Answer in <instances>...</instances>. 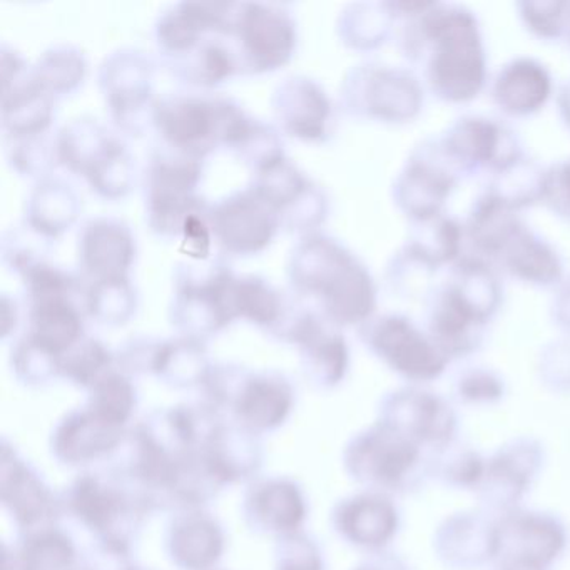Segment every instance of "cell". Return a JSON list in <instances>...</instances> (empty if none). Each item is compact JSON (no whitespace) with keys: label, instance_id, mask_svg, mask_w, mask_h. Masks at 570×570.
Segmentation results:
<instances>
[{"label":"cell","instance_id":"obj_1","mask_svg":"<svg viewBox=\"0 0 570 570\" xmlns=\"http://www.w3.org/2000/svg\"><path fill=\"white\" fill-rule=\"evenodd\" d=\"M403 55L422 68L433 96L452 105L479 98L487 85V52L479 19L460 4L432 2L409 18Z\"/></svg>","mask_w":570,"mask_h":570},{"label":"cell","instance_id":"obj_2","mask_svg":"<svg viewBox=\"0 0 570 570\" xmlns=\"http://www.w3.org/2000/svg\"><path fill=\"white\" fill-rule=\"evenodd\" d=\"M289 289L315 299L335 326H362L375 316L379 288L362 259L325 233L302 236L286 259Z\"/></svg>","mask_w":570,"mask_h":570},{"label":"cell","instance_id":"obj_3","mask_svg":"<svg viewBox=\"0 0 570 570\" xmlns=\"http://www.w3.org/2000/svg\"><path fill=\"white\" fill-rule=\"evenodd\" d=\"M495 268L475 256H462L449 279L430 295L429 335L446 358L475 352L487 325L502 305Z\"/></svg>","mask_w":570,"mask_h":570},{"label":"cell","instance_id":"obj_4","mask_svg":"<svg viewBox=\"0 0 570 570\" xmlns=\"http://www.w3.org/2000/svg\"><path fill=\"white\" fill-rule=\"evenodd\" d=\"M249 118L229 96L173 92L156 101L153 129L163 148L205 161L216 149L232 148Z\"/></svg>","mask_w":570,"mask_h":570},{"label":"cell","instance_id":"obj_5","mask_svg":"<svg viewBox=\"0 0 570 570\" xmlns=\"http://www.w3.org/2000/svg\"><path fill=\"white\" fill-rule=\"evenodd\" d=\"M238 273L223 256L206 262H183L173 272L169 322L179 335L208 342L236 322Z\"/></svg>","mask_w":570,"mask_h":570},{"label":"cell","instance_id":"obj_6","mask_svg":"<svg viewBox=\"0 0 570 570\" xmlns=\"http://www.w3.org/2000/svg\"><path fill=\"white\" fill-rule=\"evenodd\" d=\"M59 161L82 176L101 198H126L136 185V163L125 139L91 116H81L58 131Z\"/></svg>","mask_w":570,"mask_h":570},{"label":"cell","instance_id":"obj_7","mask_svg":"<svg viewBox=\"0 0 570 570\" xmlns=\"http://www.w3.org/2000/svg\"><path fill=\"white\" fill-rule=\"evenodd\" d=\"M203 163L171 149H153L142 173V198L149 229L159 238L176 239L183 226L209 205L199 195Z\"/></svg>","mask_w":570,"mask_h":570},{"label":"cell","instance_id":"obj_8","mask_svg":"<svg viewBox=\"0 0 570 570\" xmlns=\"http://www.w3.org/2000/svg\"><path fill=\"white\" fill-rule=\"evenodd\" d=\"M340 101L353 118L405 125L422 112L425 92L409 69L363 62L346 72Z\"/></svg>","mask_w":570,"mask_h":570},{"label":"cell","instance_id":"obj_9","mask_svg":"<svg viewBox=\"0 0 570 570\" xmlns=\"http://www.w3.org/2000/svg\"><path fill=\"white\" fill-rule=\"evenodd\" d=\"M239 75H266L285 68L296 52L298 29L286 6L236 2L228 38Z\"/></svg>","mask_w":570,"mask_h":570},{"label":"cell","instance_id":"obj_10","mask_svg":"<svg viewBox=\"0 0 570 570\" xmlns=\"http://www.w3.org/2000/svg\"><path fill=\"white\" fill-rule=\"evenodd\" d=\"M98 85L109 118L126 136L145 135L155 116V62L146 52L122 48L99 66Z\"/></svg>","mask_w":570,"mask_h":570},{"label":"cell","instance_id":"obj_11","mask_svg":"<svg viewBox=\"0 0 570 570\" xmlns=\"http://www.w3.org/2000/svg\"><path fill=\"white\" fill-rule=\"evenodd\" d=\"M66 509L99 540L131 543L132 533L149 509L141 497L119 482L115 475L105 479L85 473L66 493Z\"/></svg>","mask_w":570,"mask_h":570},{"label":"cell","instance_id":"obj_12","mask_svg":"<svg viewBox=\"0 0 570 570\" xmlns=\"http://www.w3.org/2000/svg\"><path fill=\"white\" fill-rule=\"evenodd\" d=\"M358 332L370 352L405 379L429 382L445 372L449 358L409 316H373Z\"/></svg>","mask_w":570,"mask_h":570},{"label":"cell","instance_id":"obj_13","mask_svg":"<svg viewBox=\"0 0 570 570\" xmlns=\"http://www.w3.org/2000/svg\"><path fill=\"white\" fill-rule=\"evenodd\" d=\"M252 186L275 209L286 232L312 235L328 218L330 199L325 189L286 156L255 173Z\"/></svg>","mask_w":570,"mask_h":570},{"label":"cell","instance_id":"obj_14","mask_svg":"<svg viewBox=\"0 0 570 570\" xmlns=\"http://www.w3.org/2000/svg\"><path fill=\"white\" fill-rule=\"evenodd\" d=\"M459 181L460 175L443 153L439 139H433L413 149L396 176L393 199L413 225L430 222L443 215Z\"/></svg>","mask_w":570,"mask_h":570},{"label":"cell","instance_id":"obj_15","mask_svg":"<svg viewBox=\"0 0 570 570\" xmlns=\"http://www.w3.org/2000/svg\"><path fill=\"white\" fill-rule=\"evenodd\" d=\"M208 222L223 255L243 258L265 252L282 229L275 209L252 185L209 206Z\"/></svg>","mask_w":570,"mask_h":570},{"label":"cell","instance_id":"obj_16","mask_svg":"<svg viewBox=\"0 0 570 570\" xmlns=\"http://www.w3.org/2000/svg\"><path fill=\"white\" fill-rule=\"evenodd\" d=\"M439 142L460 178L482 171L495 175L523 156L517 136L483 116L456 119Z\"/></svg>","mask_w":570,"mask_h":570},{"label":"cell","instance_id":"obj_17","mask_svg":"<svg viewBox=\"0 0 570 570\" xmlns=\"http://www.w3.org/2000/svg\"><path fill=\"white\" fill-rule=\"evenodd\" d=\"M273 115L279 129L309 145H323L336 129V109L320 82L306 76H288L272 96Z\"/></svg>","mask_w":570,"mask_h":570},{"label":"cell","instance_id":"obj_18","mask_svg":"<svg viewBox=\"0 0 570 570\" xmlns=\"http://www.w3.org/2000/svg\"><path fill=\"white\" fill-rule=\"evenodd\" d=\"M0 499L26 533L55 529L61 512V502L45 480L6 443L0 462Z\"/></svg>","mask_w":570,"mask_h":570},{"label":"cell","instance_id":"obj_19","mask_svg":"<svg viewBox=\"0 0 570 570\" xmlns=\"http://www.w3.org/2000/svg\"><path fill=\"white\" fill-rule=\"evenodd\" d=\"M136 253L135 233L122 219L96 216L79 228V275L88 282L129 278Z\"/></svg>","mask_w":570,"mask_h":570},{"label":"cell","instance_id":"obj_20","mask_svg":"<svg viewBox=\"0 0 570 570\" xmlns=\"http://www.w3.org/2000/svg\"><path fill=\"white\" fill-rule=\"evenodd\" d=\"M415 446L383 423L353 440L346 449V466L360 482L389 489L405 479L415 465Z\"/></svg>","mask_w":570,"mask_h":570},{"label":"cell","instance_id":"obj_21","mask_svg":"<svg viewBox=\"0 0 570 570\" xmlns=\"http://www.w3.org/2000/svg\"><path fill=\"white\" fill-rule=\"evenodd\" d=\"M28 330L24 335L48 352L62 356L86 336V279L75 292L24 299Z\"/></svg>","mask_w":570,"mask_h":570},{"label":"cell","instance_id":"obj_22","mask_svg":"<svg viewBox=\"0 0 570 570\" xmlns=\"http://www.w3.org/2000/svg\"><path fill=\"white\" fill-rule=\"evenodd\" d=\"M490 265L539 288L559 285L563 278V263L559 253L523 222L503 239Z\"/></svg>","mask_w":570,"mask_h":570},{"label":"cell","instance_id":"obj_23","mask_svg":"<svg viewBox=\"0 0 570 570\" xmlns=\"http://www.w3.org/2000/svg\"><path fill=\"white\" fill-rule=\"evenodd\" d=\"M246 522L256 532L289 535L305 522L306 500L292 480L272 479L255 483L243 503Z\"/></svg>","mask_w":570,"mask_h":570},{"label":"cell","instance_id":"obj_24","mask_svg":"<svg viewBox=\"0 0 570 570\" xmlns=\"http://www.w3.org/2000/svg\"><path fill=\"white\" fill-rule=\"evenodd\" d=\"M295 405V390L282 373L248 372L232 412L236 422L253 432L278 429L288 419Z\"/></svg>","mask_w":570,"mask_h":570},{"label":"cell","instance_id":"obj_25","mask_svg":"<svg viewBox=\"0 0 570 570\" xmlns=\"http://www.w3.org/2000/svg\"><path fill=\"white\" fill-rule=\"evenodd\" d=\"M122 426L105 422L88 409L72 412L52 435V453L66 465H88L115 455L126 436Z\"/></svg>","mask_w":570,"mask_h":570},{"label":"cell","instance_id":"obj_26","mask_svg":"<svg viewBox=\"0 0 570 570\" xmlns=\"http://www.w3.org/2000/svg\"><path fill=\"white\" fill-rule=\"evenodd\" d=\"M303 375L316 389H333L346 376L350 348L338 326L316 313L296 342Z\"/></svg>","mask_w":570,"mask_h":570},{"label":"cell","instance_id":"obj_27","mask_svg":"<svg viewBox=\"0 0 570 570\" xmlns=\"http://www.w3.org/2000/svg\"><path fill=\"white\" fill-rule=\"evenodd\" d=\"M166 549L181 570H212L225 552V533L208 513L188 510L169 525Z\"/></svg>","mask_w":570,"mask_h":570},{"label":"cell","instance_id":"obj_28","mask_svg":"<svg viewBox=\"0 0 570 570\" xmlns=\"http://www.w3.org/2000/svg\"><path fill=\"white\" fill-rule=\"evenodd\" d=\"M553 82L542 62L517 58L493 79L492 96L500 111L513 118L535 115L552 96Z\"/></svg>","mask_w":570,"mask_h":570},{"label":"cell","instance_id":"obj_29","mask_svg":"<svg viewBox=\"0 0 570 570\" xmlns=\"http://www.w3.org/2000/svg\"><path fill=\"white\" fill-rule=\"evenodd\" d=\"M81 198L71 183L58 176L39 179L26 199L24 225L49 242H58L78 222Z\"/></svg>","mask_w":570,"mask_h":570},{"label":"cell","instance_id":"obj_30","mask_svg":"<svg viewBox=\"0 0 570 570\" xmlns=\"http://www.w3.org/2000/svg\"><path fill=\"white\" fill-rule=\"evenodd\" d=\"M395 509L380 495L353 497L335 510V527L348 542L365 549L385 546L396 530Z\"/></svg>","mask_w":570,"mask_h":570},{"label":"cell","instance_id":"obj_31","mask_svg":"<svg viewBox=\"0 0 570 570\" xmlns=\"http://www.w3.org/2000/svg\"><path fill=\"white\" fill-rule=\"evenodd\" d=\"M203 450L226 485L253 479L263 463L258 433L238 422L219 423Z\"/></svg>","mask_w":570,"mask_h":570},{"label":"cell","instance_id":"obj_32","mask_svg":"<svg viewBox=\"0 0 570 570\" xmlns=\"http://www.w3.org/2000/svg\"><path fill=\"white\" fill-rule=\"evenodd\" d=\"M163 62L183 85L206 91L239 75L235 52L223 36H209L191 51Z\"/></svg>","mask_w":570,"mask_h":570},{"label":"cell","instance_id":"obj_33","mask_svg":"<svg viewBox=\"0 0 570 570\" xmlns=\"http://www.w3.org/2000/svg\"><path fill=\"white\" fill-rule=\"evenodd\" d=\"M206 343L189 336L161 340L153 375L173 389H202L212 372Z\"/></svg>","mask_w":570,"mask_h":570},{"label":"cell","instance_id":"obj_34","mask_svg":"<svg viewBox=\"0 0 570 570\" xmlns=\"http://www.w3.org/2000/svg\"><path fill=\"white\" fill-rule=\"evenodd\" d=\"M465 232L459 222L442 215L430 222L416 223L415 233L403 249L436 273L442 266H453L462 258Z\"/></svg>","mask_w":570,"mask_h":570},{"label":"cell","instance_id":"obj_35","mask_svg":"<svg viewBox=\"0 0 570 570\" xmlns=\"http://www.w3.org/2000/svg\"><path fill=\"white\" fill-rule=\"evenodd\" d=\"M78 552L61 530L26 533V539L8 556L6 570H76Z\"/></svg>","mask_w":570,"mask_h":570},{"label":"cell","instance_id":"obj_36","mask_svg":"<svg viewBox=\"0 0 570 570\" xmlns=\"http://www.w3.org/2000/svg\"><path fill=\"white\" fill-rule=\"evenodd\" d=\"M396 14L389 4H352L342 12L336 31L343 45L356 51H373L392 35Z\"/></svg>","mask_w":570,"mask_h":570},{"label":"cell","instance_id":"obj_37","mask_svg":"<svg viewBox=\"0 0 570 570\" xmlns=\"http://www.w3.org/2000/svg\"><path fill=\"white\" fill-rule=\"evenodd\" d=\"M36 81L46 92L58 99L72 95L85 85L88 59L72 45H56L42 52L32 66Z\"/></svg>","mask_w":570,"mask_h":570},{"label":"cell","instance_id":"obj_38","mask_svg":"<svg viewBox=\"0 0 570 570\" xmlns=\"http://www.w3.org/2000/svg\"><path fill=\"white\" fill-rule=\"evenodd\" d=\"M546 171V168L523 155L513 165L492 175L487 193L519 213L520 209L542 203Z\"/></svg>","mask_w":570,"mask_h":570},{"label":"cell","instance_id":"obj_39","mask_svg":"<svg viewBox=\"0 0 570 570\" xmlns=\"http://www.w3.org/2000/svg\"><path fill=\"white\" fill-rule=\"evenodd\" d=\"M138 309V292L131 278L88 282L86 279V312L88 318L106 326H122Z\"/></svg>","mask_w":570,"mask_h":570},{"label":"cell","instance_id":"obj_40","mask_svg":"<svg viewBox=\"0 0 570 570\" xmlns=\"http://www.w3.org/2000/svg\"><path fill=\"white\" fill-rule=\"evenodd\" d=\"M4 151L16 173L28 178L45 179L55 176L61 166L58 151V131L41 135L6 136Z\"/></svg>","mask_w":570,"mask_h":570},{"label":"cell","instance_id":"obj_41","mask_svg":"<svg viewBox=\"0 0 570 570\" xmlns=\"http://www.w3.org/2000/svg\"><path fill=\"white\" fill-rule=\"evenodd\" d=\"M118 368L116 355L101 342L86 335L61 356V376L81 389L91 390L112 370Z\"/></svg>","mask_w":570,"mask_h":570},{"label":"cell","instance_id":"obj_42","mask_svg":"<svg viewBox=\"0 0 570 570\" xmlns=\"http://www.w3.org/2000/svg\"><path fill=\"white\" fill-rule=\"evenodd\" d=\"M138 405L135 385L131 376L116 368L89 390V412L98 415L105 422L125 429L126 423L135 413Z\"/></svg>","mask_w":570,"mask_h":570},{"label":"cell","instance_id":"obj_43","mask_svg":"<svg viewBox=\"0 0 570 570\" xmlns=\"http://www.w3.org/2000/svg\"><path fill=\"white\" fill-rule=\"evenodd\" d=\"M229 153H233V156L239 159L246 168L252 169L253 175L286 156L278 129L253 118V116L246 122L242 135L238 136Z\"/></svg>","mask_w":570,"mask_h":570},{"label":"cell","instance_id":"obj_44","mask_svg":"<svg viewBox=\"0 0 570 570\" xmlns=\"http://www.w3.org/2000/svg\"><path fill=\"white\" fill-rule=\"evenodd\" d=\"M11 366L22 385L35 389L62 379L61 356L48 352L26 335L12 345Z\"/></svg>","mask_w":570,"mask_h":570},{"label":"cell","instance_id":"obj_45","mask_svg":"<svg viewBox=\"0 0 570 570\" xmlns=\"http://www.w3.org/2000/svg\"><path fill=\"white\" fill-rule=\"evenodd\" d=\"M52 242L42 238L22 223L18 228L8 229L2 239V262L12 275L21 278L28 269L49 259Z\"/></svg>","mask_w":570,"mask_h":570},{"label":"cell","instance_id":"obj_46","mask_svg":"<svg viewBox=\"0 0 570 570\" xmlns=\"http://www.w3.org/2000/svg\"><path fill=\"white\" fill-rule=\"evenodd\" d=\"M517 9L523 26L540 41L569 38V2H520Z\"/></svg>","mask_w":570,"mask_h":570},{"label":"cell","instance_id":"obj_47","mask_svg":"<svg viewBox=\"0 0 570 570\" xmlns=\"http://www.w3.org/2000/svg\"><path fill=\"white\" fill-rule=\"evenodd\" d=\"M275 570H325L322 550L305 533L278 537L275 549Z\"/></svg>","mask_w":570,"mask_h":570},{"label":"cell","instance_id":"obj_48","mask_svg":"<svg viewBox=\"0 0 570 570\" xmlns=\"http://www.w3.org/2000/svg\"><path fill=\"white\" fill-rule=\"evenodd\" d=\"M163 338H153V336H136L128 340L125 345L119 346L116 355L118 368L126 375H153L156 355H158L159 345Z\"/></svg>","mask_w":570,"mask_h":570},{"label":"cell","instance_id":"obj_49","mask_svg":"<svg viewBox=\"0 0 570 570\" xmlns=\"http://www.w3.org/2000/svg\"><path fill=\"white\" fill-rule=\"evenodd\" d=\"M208 212L193 215L183 226L179 249L188 256L189 262H206L212 258L215 238H213L212 226H209Z\"/></svg>","mask_w":570,"mask_h":570},{"label":"cell","instance_id":"obj_50","mask_svg":"<svg viewBox=\"0 0 570 570\" xmlns=\"http://www.w3.org/2000/svg\"><path fill=\"white\" fill-rule=\"evenodd\" d=\"M542 203L570 222V158L547 168Z\"/></svg>","mask_w":570,"mask_h":570},{"label":"cell","instance_id":"obj_51","mask_svg":"<svg viewBox=\"0 0 570 570\" xmlns=\"http://www.w3.org/2000/svg\"><path fill=\"white\" fill-rule=\"evenodd\" d=\"M131 543L98 540L82 570H139L132 563Z\"/></svg>","mask_w":570,"mask_h":570},{"label":"cell","instance_id":"obj_52","mask_svg":"<svg viewBox=\"0 0 570 570\" xmlns=\"http://www.w3.org/2000/svg\"><path fill=\"white\" fill-rule=\"evenodd\" d=\"M500 380L495 379L492 373L485 372V370H473V372L466 373L460 382V390L465 393L466 396L472 399H480V396H497L500 393Z\"/></svg>","mask_w":570,"mask_h":570},{"label":"cell","instance_id":"obj_53","mask_svg":"<svg viewBox=\"0 0 570 570\" xmlns=\"http://www.w3.org/2000/svg\"><path fill=\"white\" fill-rule=\"evenodd\" d=\"M0 308H2V340H8L18 328L19 320H21V308H19V303L11 298L8 293L2 295Z\"/></svg>","mask_w":570,"mask_h":570},{"label":"cell","instance_id":"obj_54","mask_svg":"<svg viewBox=\"0 0 570 570\" xmlns=\"http://www.w3.org/2000/svg\"><path fill=\"white\" fill-rule=\"evenodd\" d=\"M552 315L557 325L570 330V282L557 293L556 299H553Z\"/></svg>","mask_w":570,"mask_h":570},{"label":"cell","instance_id":"obj_55","mask_svg":"<svg viewBox=\"0 0 570 570\" xmlns=\"http://www.w3.org/2000/svg\"><path fill=\"white\" fill-rule=\"evenodd\" d=\"M557 105H559L563 121L570 128V81L560 88L559 95H557Z\"/></svg>","mask_w":570,"mask_h":570},{"label":"cell","instance_id":"obj_56","mask_svg":"<svg viewBox=\"0 0 570 570\" xmlns=\"http://www.w3.org/2000/svg\"><path fill=\"white\" fill-rule=\"evenodd\" d=\"M356 570H376V569H373V567H362V569H356Z\"/></svg>","mask_w":570,"mask_h":570},{"label":"cell","instance_id":"obj_57","mask_svg":"<svg viewBox=\"0 0 570 570\" xmlns=\"http://www.w3.org/2000/svg\"><path fill=\"white\" fill-rule=\"evenodd\" d=\"M139 570H142V569H139Z\"/></svg>","mask_w":570,"mask_h":570}]
</instances>
